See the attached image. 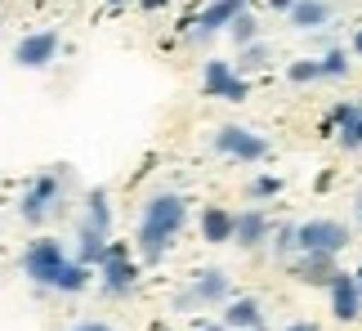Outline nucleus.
<instances>
[{
  "instance_id": "f257e3e1",
  "label": "nucleus",
  "mask_w": 362,
  "mask_h": 331,
  "mask_svg": "<svg viewBox=\"0 0 362 331\" xmlns=\"http://www.w3.org/2000/svg\"><path fill=\"white\" fill-rule=\"evenodd\" d=\"M188 219V202L179 192H157L144 206V219H139V255L144 260H161L165 246L175 242V233L184 228Z\"/></svg>"
},
{
  "instance_id": "f03ea898",
  "label": "nucleus",
  "mask_w": 362,
  "mask_h": 331,
  "mask_svg": "<svg viewBox=\"0 0 362 331\" xmlns=\"http://www.w3.org/2000/svg\"><path fill=\"white\" fill-rule=\"evenodd\" d=\"M296 246L304 255L317 251V255H340L344 246H349V228L336 224V219H304L296 228Z\"/></svg>"
},
{
  "instance_id": "7ed1b4c3",
  "label": "nucleus",
  "mask_w": 362,
  "mask_h": 331,
  "mask_svg": "<svg viewBox=\"0 0 362 331\" xmlns=\"http://www.w3.org/2000/svg\"><path fill=\"white\" fill-rule=\"evenodd\" d=\"M59 197H63V179L49 170V175L32 179V188H27L23 202H18V215L27 219V224H45V215L59 206Z\"/></svg>"
},
{
  "instance_id": "20e7f679",
  "label": "nucleus",
  "mask_w": 362,
  "mask_h": 331,
  "mask_svg": "<svg viewBox=\"0 0 362 331\" xmlns=\"http://www.w3.org/2000/svg\"><path fill=\"white\" fill-rule=\"evenodd\" d=\"M215 148L224 157H238V161H264L269 157V139L255 134V130H246V126H219Z\"/></svg>"
},
{
  "instance_id": "39448f33",
  "label": "nucleus",
  "mask_w": 362,
  "mask_h": 331,
  "mask_svg": "<svg viewBox=\"0 0 362 331\" xmlns=\"http://www.w3.org/2000/svg\"><path fill=\"white\" fill-rule=\"evenodd\" d=\"M54 59H59V32H27L18 45H13V63L18 67H32V72H40V67H49Z\"/></svg>"
},
{
  "instance_id": "423d86ee",
  "label": "nucleus",
  "mask_w": 362,
  "mask_h": 331,
  "mask_svg": "<svg viewBox=\"0 0 362 331\" xmlns=\"http://www.w3.org/2000/svg\"><path fill=\"white\" fill-rule=\"evenodd\" d=\"M63 260H67V251H63L59 242H32V246H27V255H23V273L36 286H49L54 273L63 269Z\"/></svg>"
},
{
  "instance_id": "0eeeda50",
  "label": "nucleus",
  "mask_w": 362,
  "mask_h": 331,
  "mask_svg": "<svg viewBox=\"0 0 362 331\" xmlns=\"http://www.w3.org/2000/svg\"><path fill=\"white\" fill-rule=\"evenodd\" d=\"M202 90L211 94V99H233V103L246 99V81H242V72H233V63H224V59H211V63H206Z\"/></svg>"
},
{
  "instance_id": "6e6552de",
  "label": "nucleus",
  "mask_w": 362,
  "mask_h": 331,
  "mask_svg": "<svg viewBox=\"0 0 362 331\" xmlns=\"http://www.w3.org/2000/svg\"><path fill=\"white\" fill-rule=\"evenodd\" d=\"M99 269H103V286H107V296H130V286H134V265H130V255H125V246H107V255L99 260Z\"/></svg>"
},
{
  "instance_id": "1a4fd4ad",
  "label": "nucleus",
  "mask_w": 362,
  "mask_h": 331,
  "mask_svg": "<svg viewBox=\"0 0 362 331\" xmlns=\"http://www.w3.org/2000/svg\"><path fill=\"white\" fill-rule=\"evenodd\" d=\"M224 296H228V273L224 269H202L188 286L184 305H219Z\"/></svg>"
},
{
  "instance_id": "9d476101",
  "label": "nucleus",
  "mask_w": 362,
  "mask_h": 331,
  "mask_svg": "<svg viewBox=\"0 0 362 331\" xmlns=\"http://www.w3.org/2000/svg\"><path fill=\"white\" fill-rule=\"evenodd\" d=\"M331 305H336V318H340V323H358V313H362V291H358L354 273H336V278H331Z\"/></svg>"
},
{
  "instance_id": "9b49d317",
  "label": "nucleus",
  "mask_w": 362,
  "mask_h": 331,
  "mask_svg": "<svg viewBox=\"0 0 362 331\" xmlns=\"http://www.w3.org/2000/svg\"><path fill=\"white\" fill-rule=\"evenodd\" d=\"M233 242H238L242 251H255V246L269 242V219H264V211H242V215H233Z\"/></svg>"
},
{
  "instance_id": "f8f14e48",
  "label": "nucleus",
  "mask_w": 362,
  "mask_h": 331,
  "mask_svg": "<svg viewBox=\"0 0 362 331\" xmlns=\"http://www.w3.org/2000/svg\"><path fill=\"white\" fill-rule=\"evenodd\" d=\"M242 9H246V0H211V5L202 9V18H197V36H215V32H224V27L238 18Z\"/></svg>"
},
{
  "instance_id": "ddd939ff",
  "label": "nucleus",
  "mask_w": 362,
  "mask_h": 331,
  "mask_svg": "<svg viewBox=\"0 0 362 331\" xmlns=\"http://www.w3.org/2000/svg\"><path fill=\"white\" fill-rule=\"evenodd\" d=\"M336 255H317V251H309L296 265V278L300 282H309V286H331V278H336Z\"/></svg>"
},
{
  "instance_id": "4468645a",
  "label": "nucleus",
  "mask_w": 362,
  "mask_h": 331,
  "mask_svg": "<svg viewBox=\"0 0 362 331\" xmlns=\"http://www.w3.org/2000/svg\"><path fill=\"white\" fill-rule=\"evenodd\" d=\"M286 13H291V23H296V27L317 32V27H327V18H331V5H327V0H296Z\"/></svg>"
},
{
  "instance_id": "2eb2a0df",
  "label": "nucleus",
  "mask_w": 362,
  "mask_h": 331,
  "mask_svg": "<svg viewBox=\"0 0 362 331\" xmlns=\"http://www.w3.org/2000/svg\"><path fill=\"white\" fill-rule=\"evenodd\" d=\"M259 323H264V313H259V305L255 300H233V305L224 309V327L228 331H259Z\"/></svg>"
},
{
  "instance_id": "dca6fc26",
  "label": "nucleus",
  "mask_w": 362,
  "mask_h": 331,
  "mask_svg": "<svg viewBox=\"0 0 362 331\" xmlns=\"http://www.w3.org/2000/svg\"><path fill=\"white\" fill-rule=\"evenodd\" d=\"M202 238L206 242H233V211H224V206H211V211L202 215Z\"/></svg>"
},
{
  "instance_id": "f3484780",
  "label": "nucleus",
  "mask_w": 362,
  "mask_h": 331,
  "mask_svg": "<svg viewBox=\"0 0 362 331\" xmlns=\"http://www.w3.org/2000/svg\"><path fill=\"white\" fill-rule=\"evenodd\" d=\"M86 282H90V265H81V260H63V269L54 273V291H67V296H76V291H86Z\"/></svg>"
},
{
  "instance_id": "a211bd4d",
  "label": "nucleus",
  "mask_w": 362,
  "mask_h": 331,
  "mask_svg": "<svg viewBox=\"0 0 362 331\" xmlns=\"http://www.w3.org/2000/svg\"><path fill=\"white\" fill-rule=\"evenodd\" d=\"M86 228H94V233L112 228V211H107V192L103 188H94L90 202H86Z\"/></svg>"
},
{
  "instance_id": "6ab92c4d",
  "label": "nucleus",
  "mask_w": 362,
  "mask_h": 331,
  "mask_svg": "<svg viewBox=\"0 0 362 331\" xmlns=\"http://www.w3.org/2000/svg\"><path fill=\"white\" fill-rule=\"evenodd\" d=\"M107 255V233H94V228H86L81 224V265H99V260Z\"/></svg>"
},
{
  "instance_id": "aec40b11",
  "label": "nucleus",
  "mask_w": 362,
  "mask_h": 331,
  "mask_svg": "<svg viewBox=\"0 0 362 331\" xmlns=\"http://www.w3.org/2000/svg\"><path fill=\"white\" fill-rule=\"evenodd\" d=\"M264 63H269V50H264L259 40H250V45L238 50V63H233V72H259Z\"/></svg>"
},
{
  "instance_id": "412c9836",
  "label": "nucleus",
  "mask_w": 362,
  "mask_h": 331,
  "mask_svg": "<svg viewBox=\"0 0 362 331\" xmlns=\"http://www.w3.org/2000/svg\"><path fill=\"white\" fill-rule=\"evenodd\" d=\"M228 32H233V40H238V50H242V45H250V40H259V23H255V18H250V13L242 9L238 18L228 23Z\"/></svg>"
},
{
  "instance_id": "4be33fe9",
  "label": "nucleus",
  "mask_w": 362,
  "mask_h": 331,
  "mask_svg": "<svg viewBox=\"0 0 362 331\" xmlns=\"http://www.w3.org/2000/svg\"><path fill=\"white\" fill-rule=\"evenodd\" d=\"M317 72H322V76H349V59H344V50H331L327 59H317Z\"/></svg>"
},
{
  "instance_id": "5701e85b",
  "label": "nucleus",
  "mask_w": 362,
  "mask_h": 331,
  "mask_svg": "<svg viewBox=\"0 0 362 331\" xmlns=\"http://www.w3.org/2000/svg\"><path fill=\"white\" fill-rule=\"evenodd\" d=\"M358 112H362V108H358V103H336V112H331V121H336V126H340V130H349V126H354V121H358Z\"/></svg>"
},
{
  "instance_id": "b1692460",
  "label": "nucleus",
  "mask_w": 362,
  "mask_h": 331,
  "mask_svg": "<svg viewBox=\"0 0 362 331\" xmlns=\"http://www.w3.org/2000/svg\"><path fill=\"white\" fill-rule=\"evenodd\" d=\"M322 72H317V63L313 59H300V63H291V81H317Z\"/></svg>"
},
{
  "instance_id": "393cba45",
  "label": "nucleus",
  "mask_w": 362,
  "mask_h": 331,
  "mask_svg": "<svg viewBox=\"0 0 362 331\" xmlns=\"http://www.w3.org/2000/svg\"><path fill=\"white\" fill-rule=\"evenodd\" d=\"M250 192H255V197H273V192H282V179L264 175V179H255V184H250Z\"/></svg>"
},
{
  "instance_id": "a878e982",
  "label": "nucleus",
  "mask_w": 362,
  "mask_h": 331,
  "mask_svg": "<svg viewBox=\"0 0 362 331\" xmlns=\"http://www.w3.org/2000/svg\"><path fill=\"white\" fill-rule=\"evenodd\" d=\"M340 144L344 148H362V112H358V121H354L349 130H340Z\"/></svg>"
},
{
  "instance_id": "bb28decb",
  "label": "nucleus",
  "mask_w": 362,
  "mask_h": 331,
  "mask_svg": "<svg viewBox=\"0 0 362 331\" xmlns=\"http://www.w3.org/2000/svg\"><path fill=\"white\" fill-rule=\"evenodd\" d=\"M273 246H277L282 255H286V251H296V228H277V242H273Z\"/></svg>"
},
{
  "instance_id": "cd10ccee",
  "label": "nucleus",
  "mask_w": 362,
  "mask_h": 331,
  "mask_svg": "<svg viewBox=\"0 0 362 331\" xmlns=\"http://www.w3.org/2000/svg\"><path fill=\"white\" fill-rule=\"evenodd\" d=\"M72 331H112V327H107V323H76Z\"/></svg>"
},
{
  "instance_id": "c85d7f7f",
  "label": "nucleus",
  "mask_w": 362,
  "mask_h": 331,
  "mask_svg": "<svg viewBox=\"0 0 362 331\" xmlns=\"http://www.w3.org/2000/svg\"><path fill=\"white\" fill-rule=\"evenodd\" d=\"M286 331H322V327H317V323H291Z\"/></svg>"
},
{
  "instance_id": "c756f323",
  "label": "nucleus",
  "mask_w": 362,
  "mask_h": 331,
  "mask_svg": "<svg viewBox=\"0 0 362 331\" xmlns=\"http://www.w3.org/2000/svg\"><path fill=\"white\" fill-rule=\"evenodd\" d=\"M291 5H296V0H269V9H282V13H286Z\"/></svg>"
},
{
  "instance_id": "7c9ffc66",
  "label": "nucleus",
  "mask_w": 362,
  "mask_h": 331,
  "mask_svg": "<svg viewBox=\"0 0 362 331\" xmlns=\"http://www.w3.org/2000/svg\"><path fill=\"white\" fill-rule=\"evenodd\" d=\"M197 331H228L224 323H206V327H197Z\"/></svg>"
},
{
  "instance_id": "2f4dec72",
  "label": "nucleus",
  "mask_w": 362,
  "mask_h": 331,
  "mask_svg": "<svg viewBox=\"0 0 362 331\" xmlns=\"http://www.w3.org/2000/svg\"><path fill=\"white\" fill-rule=\"evenodd\" d=\"M139 5H144V9H161L165 0H139Z\"/></svg>"
},
{
  "instance_id": "473e14b6",
  "label": "nucleus",
  "mask_w": 362,
  "mask_h": 331,
  "mask_svg": "<svg viewBox=\"0 0 362 331\" xmlns=\"http://www.w3.org/2000/svg\"><path fill=\"white\" fill-rule=\"evenodd\" d=\"M354 54H358V59H362V32L354 36Z\"/></svg>"
},
{
  "instance_id": "72a5a7b5",
  "label": "nucleus",
  "mask_w": 362,
  "mask_h": 331,
  "mask_svg": "<svg viewBox=\"0 0 362 331\" xmlns=\"http://www.w3.org/2000/svg\"><path fill=\"white\" fill-rule=\"evenodd\" d=\"M354 282H358V291H362V265H358V273H354Z\"/></svg>"
},
{
  "instance_id": "f704fd0d",
  "label": "nucleus",
  "mask_w": 362,
  "mask_h": 331,
  "mask_svg": "<svg viewBox=\"0 0 362 331\" xmlns=\"http://www.w3.org/2000/svg\"><path fill=\"white\" fill-rule=\"evenodd\" d=\"M107 5H125V0H107Z\"/></svg>"
}]
</instances>
